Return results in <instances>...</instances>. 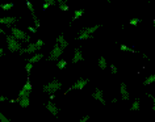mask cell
<instances>
[{
    "instance_id": "cell-1",
    "label": "cell",
    "mask_w": 155,
    "mask_h": 122,
    "mask_svg": "<svg viewBox=\"0 0 155 122\" xmlns=\"http://www.w3.org/2000/svg\"><path fill=\"white\" fill-rule=\"evenodd\" d=\"M101 28V25H92V26H86V28L80 29L78 32V36H76V40L78 41H86V40H90V38L94 37V34L97 32V30Z\"/></svg>"
},
{
    "instance_id": "cell-2",
    "label": "cell",
    "mask_w": 155,
    "mask_h": 122,
    "mask_svg": "<svg viewBox=\"0 0 155 122\" xmlns=\"http://www.w3.org/2000/svg\"><path fill=\"white\" fill-rule=\"evenodd\" d=\"M44 46H45V42H44V41H42V40H37L36 42L28 43V46L22 47L18 54H20V55H25V54H26V55H28V54L33 55V54H36V53H38V50H40V49H42Z\"/></svg>"
},
{
    "instance_id": "cell-3",
    "label": "cell",
    "mask_w": 155,
    "mask_h": 122,
    "mask_svg": "<svg viewBox=\"0 0 155 122\" xmlns=\"http://www.w3.org/2000/svg\"><path fill=\"white\" fill-rule=\"evenodd\" d=\"M5 41H7V47H8V50L11 53H20V50L24 47L21 45L20 41H17L16 38L12 36V34H9V36H5Z\"/></svg>"
},
{
    "instance_id": "cell-4",
    "label": "cell",
    "mask_w": 155,
    "mask_h": 122,
    "mask_svg": "<svg viewBox=\"0 0 155 122\" xmlns=\"http://www.w3.org/2000/svg\"><path fill=\"white\" fill-rule=\"evenodd\" d=\"M61 88H62V83L59 82V80L54 79V80H51V82L46 83V84L42 87V92L48 93V95H54V93H57Z\"/></svg>"
},
{
    "instance_id": "cell-5",
    "label": "cell",
    "mask_w": 155,
    "mask_h": 122,
    "mask_svg": "<svg viewBox=\"0 0 155 122\" xmlns=\"http://www.w3.org/2000/svg\"><path fill=\"white\" fill-rule=\"evenodd\" d=\"M11 34H12L17 41H24V42H26V43H30V36H28L24 30L12 26V28H11Z\"/></svg>"
},
{
    "instance_id": "cell-6",
    "label": "cell",
    "mask_w": 155,
    "mask_h": 122,
    "mask_svg": "<svg viewBox=\"0 0 155 122\" xmlns=\"http://www.w3.org/2000/svg\"><path fill=\"white\" fill-rule=\"evenodd\" d=\"M62 54H63V49H62L61 46H58V45H55V46L50 50L48 60H49V62H58V60L61 59Z\"/></svg>"
},
{
    "instance_id": "cell-7",
    "label": "cell",
    "mask_w": 155,
    "mask_h": 122,
    "mask_svg": "<svg viewBox=\"0 0 155 122\" xmlns=\"http://www.w3.org/2000/svg\"><path fill=\"white\" fill-rule=\"evenodd\" d=\"M33 91V85L30 82H26L24 85H22V88L20 89V92H18V97L17 98H24V97H29L30 93H32Z\"/></svg>"
},
{
    "instance_id": "cell-8",
    "label": "cell",
    "mask_w": 155,
    "mask_h": 122,
    "mask_svg": "<svg viewBox=\"0 0 155 122\" xmlns=\"http://www.w3.org/2000/svg\"><path fill=\"white\" fill-rule=\"evenodd\" d=\"M92 98H94L95 101L100 102L101 105H107V100H105V97H104V92H103V89L96 88V89L94 91V92H92Z\"/></svg>"
},
{
    "instance_id": "cell-9",
    "label": "cell",
    "mask_w": 155,
    "mask_h": 122,
    "mask_svg": "<svg viewBox=\"0 0 155 122\" xmlns=\"http://www.w3.org/2000/svg\"><path fill=\"white\" fill-rule=\"evenodd\" d=\"M90 83V80H88L87 78H82V79H78L75 83L71 85V88H70L68 91H76V89H83L86 88V85Z\"/></svg>"
},
{
    "instance_id": "cell-10",
    "label": "cell",
    "mask_w": 155,
    "mask_h": 122,
    "mask_svg": "<svg viewBox=\"0 0 155 122\" xmlns=\"http://www.w3.org/2000/svg\"><path fill=\"white\" fill-rule=\"evenodd\" d=\"M25 4H26V8L29 9L30 14H32V17H33V21H34V24H36V28H40V26H41V21H40V18L37 17L36 9H34V5H33L32 3H30V2H26Z\"/></svg>"
},
{
    "instance_id": "cell-11",
    "label": "cell",
    "mask_w": 155,
    "mask_h": 122,
    "mask_svg": "<svg viewBox=\"0 0 155 122\" xmlns=\"http://www.w3.org/2000/svg\"><path fill=\"white\" fill-rule=\"evenodd\" d=\"M120 96L124 101H129L130 100V92H129V88H127L126 83H121L120 84Z\"/></svg>"
},
{
    "instance_id": "cell-12",
    "label": "cell",
    "mask_w": 155,
    "mask_h": 122,
    "mask_svg": "<svg viewBox=\"0 0 155 122\" xmlns=\"http://www.w3.org/2000/svg\"><path fill=\"white\" fill-rule=\"evenodd\" d=\"M45 108H46V110L51 114V116H54V117H57L58 114H59V109H58V106H57V104H54L53 101H48L45 104Z\"/></svg>"
},
{
    "instance_id": "cell-13",
    "label": "cell",
    "mask_w": 155,
    "mask_h": 122,
    "mask_svg": "<svg viewBox=\"0 0 155 122\" xmlns=\"http://www.w3.org/2000/svg\"><path fill=\"white\" fill-rule=\"evenodd\" d=\"M15 22H17V17H15V16L0 17V25H7V26H11V28H12V25Z\"/></svg>"
},
{
    "instance_id": "cell-14",
    "label": "cell",
    "mask_w": 155,
    "mask_h": 122,
    "mask_svg": "<svg viewBox=\"0 0 155 122\" xmlns=\"http://www.w3.org/2000/svg\"><path fill=\"white\" fill-rule=\"evenodd\" d=\"M83 60H84V56H83V53H82V50L76 47L75 50H74V56H72L71 62H72L74 64H76V63L83 62Z\"/></svg>"
},
{
    "instance_id": "cell-15",
    "label": "cell",
    "mask_w": 155,
    "mask_h": 122,
    "mask_svg": "<svg viewBox=\"0 0 155 122\" xmlns=\"http://www.w3.org/2000/svg\"><path fill=\"white\" fill-rule=\"evenodd\" d=\"M55 45H58V46H61L62 49H64L68 46V42H67V40H66V37H64V34H59V36L57 37V40H55Z\"/></svg>"
},
{
    "instance_id": "cell-16",
    "label": "cell",
    "mask_w": 155,
    "mask_h": 122,
    "mask_svg": "<svg viewBox=\"0 0 155 122\" xmlns=\"http://www.w3.org/2000/svg\"><path fill=\"white\" fill-rule=\"evenodd\" d=\"M44 54L42 53H36V54H33L32 56H29V59H28V62L29 63H32V64H36V63H38L40 60H42L44 59Z\"/></svg>"
},
{
    "instance_id": "cell-17",
    "label": "cell",
    "mask_w": 155,
    "mask_h": 122,
    "mask_svg": "<svg viewBox=\"0 0 155 122\" xmlns=\"http://www.w3.org/2000/svg\"><path fill=\"white\" fill-rule=\"evenodd\" d=\"M57 5H58V8H59L62 12H67V11L70 9V7H68L66 0H57Z\"/></svg>"
},
{
    "instance_id": "cell-18",
    "label": "cell",
    "mask_w": 155,
    "mask_h": 122,
    "mask_svg": "<svg viewBox=\"0 0 155 122\" xmlns=\"http://www.w3.org/2000/svg\"><path fill=\"white\" fill-rule=\"evenodd\" d=\"M17 102L20 105V108L26 109L30 105V98L29 97H24V98H17Z\"/></svg>"
},
{
    "instance_id": "cell-19",
    "label": "cell",
    "mask_w": 155,
    "mask_h": 122,
    "mask_svg": "<svg viewBox=\"0 0 155 122\" xmlns=\"http://www.w3.org/2000/svg\"><path fill=\"white\" fill-rule=\"evenodd\" d=\"M130 110L131 112H138V110H141V100H139V98H135L133 101V104L130 106Z\"/></svg>"
},
{
    "instance_id": "cell-20",
    "label": "cell",
    "mask_w": 155,
    "mask_h": 122,
    "mask_svg": "<svg viewBox=\"0 0 155 122\" xmlns=\"http://www.w3.org/2000/svg\"><path fill=\"white\" fill-rule=\"evenodd\" d=\"M155 83V74H151L150 76H147V78L143 80V85H151V84H154Z\"/></svg>"
},
{
    "instance_id": "cell-21",
    "label": "cell",
    "mask_w": 155,
    "mask_h": 122,
    "mask_svg": "<svg viewBox=\"0 0 155 122\" xmlns=\"http://www.w3.org/2000/svg\"><path fill=\"white\" fill-rule=\"evenodd\" d=\"M99 67H100V70H107L108 62H107L105 56H100V58H99Z\"/></svg>"
},
{
    "instance_id": "cell-22",
    "label": "cell",
    "mask_w": 155,
    "mask_h": 122,
    "mask_svg": "<svg viewBox=\"0 0 155 122\" xmlns=\"http://www.w3.org/2000/svg\"><path fill=\"white\" fill-rule=\"evenodd\" d=\"M54 4H57V0H45V3L42 4V9L46 11V9H49L51 5Z\"/></svg>"
},
{
    "instance_id": "cell-23",
    "label": "cell",
    "mask_w": 155,
    "mask_h": 122,
    "mask_svg": "<svg viewBox=\"0 0 155 122\" xmlns=\"http://www.w3.org/2000/svg\"><path fill=\"white\" fill-rule=\"evenodd\" d=\"M57 67H58V70H64V68L67 67V60L59 59V60L57 62Z\"/></svg>"
},
{
    "instance_id": "cell-24",
    "label": "cell",
    "mask_w": 155,
    "mask_h": 122,
    "mask_svg": "<svg viewBox=\"0 0 155 122\" xmlns=\"http://www.w3.org/2000/svg\"><path fill=\"white\" fill-rule=\"evenodd\" d=\"M84 12H86L84 9H76L75 12H74V17H72V20H76V18L82 17L83 14H84Z\"/></svg>"
},
{
    "instance_id": "cell-25",
    "label": "cell",
    "mask_w": 155,
    "mask_h": 122,
    "mask_svg": "<svg viewBox=\"0 0 155 122\" xmlns=\"http://www.w3.org/2000/svg\"><path fill=\"white\" fill-rule=\"evenodd\" d=\"M15 7L13 3H8V4H0V9L3 11H11Z\"/></svg>"
},
{
    "instance_id": "cell-26",
    "label": "cell",
    "mask_w": 155,
    "mask_h": 122,
    "mask_svg": "<svg viewBox=\"0 0 155 122\" xmlns=\"http://www.w3.org/2000/svg\"><path fill=\"white\" fill-rule=\"evenodd\" d=\"M120 50L124 51V53H133L134 51L130 46H126V45H120Z\"/></svg>"
},
{
    "instance_id": "cell-27",
    "label": "cell",
    "mask_w": 155,
    "mask_h": 122,
    "mask_svg": "<svg viewBox=\"0 0 155 122\" xmlns=\"http://www.w3.org/2000/svg\"><path fill=\"white\" fill-rule=\"evenodd\" d=\"M0 122H11V120H9V118L5 116L4 113H2V112H0Z\"/></svg>"
},
{
    "instance_id": "cell-28",
    "label": "cell",
    "mask_w": 155,
    "mask_h": 122,
    "mask_svg": "<svg viewBox=\"0 0 155 122\" xmlns=\"http://www.w3.org/2000/svg\"><path fill=\"white\" fill-rule=\"evenodd\" d=\"M33 66H34V64L29 63V62H26V63H25V70H26V72H28V74H30V71L33 70Z\"/></svg>"
},
{
    "instance_id": "cell-29",
    "label": "cell",
    "mask_w": 155,
    "mask_h": 122,
    "mask_svg": "<svg viewBox=\"0 0 155 122\" xmlns=\"http://www.w3.org/2000/svg\"><path fill=\"white\" fill-rule=\"evenodd\" d=\"M109 68H110V72H112L113 75H116V74L118 72V68H117V66H116V64H110Z\"/></svg>"
},
{
    "instance_id": "cell-30",
    "label": "cell",
    "mask_w": 155,
    "mask_h": 122,
    "mask_svg": "<svg viewBox=\"0 0 155 122\" xmlns=\"http://www.w3.org/2000/svg\"><path fill=\"white\" fill-rule=\"evenodd\" d=\"M147 96L151 98V102H153V104H151V109L155 110V96H153V95H150V93H147Z\"/></svg>"
},
{
    "instance_id": "cell-31",
    "label": "cell",
    "mask_w": 155,
    "mask_h": 122,
    "mask_svg": "<svg viewBox=\"0 0 155 122\" xmlns=\"http://www.w3.org/2000/svg\"><path fill=\"white\" fill-rule=\"evenodd\" d=\"M141 22V18H131L130 20V25H138Z\"/></svg>"
},
{
    "instance_id": "cell-32",
    "label": "cell",
    "mask_w": 155,
    "mask_h": 122,
    "mask_svg": "<svg viewBox=\"0 0 155 122\" xmlns=\"http://www.w3.org/2000/svg\"><path fill=\"white\" fill-rule=\"evenodd\" d=\"M88 120H90V116H84V117L80 118L79 122H88Z\"/></svg>"
},
{
    "instance_id": "cell-33",
    "label": "cell",
    "mask_w": 155,
    "mask_h": 122,
    "mask_svg": "<svg viewBox=\"0 0 155 122\" xmlns=\"http://www.w3.org/2000/svg\"><path fill=\"white\" fill-rule=\"evenodd\" d=\"M5 101H7V97L3 96V95H0V104H2V102H5Z\"/></svg>"
},
{
    "instance_id": "cell-34",
    "label": "cell",
    "mask_w": 155,
    "mask_h": 122,
    "mask_svg": "<svg viewBox=\"0 0 155 122\" xmlns=\"http://www.w3.org/2000/svg\"><path fill=\"white\" fill-rule=\"evenodd\" d=\"M28 29H29V30H30V32H32V33H36V32H37V28H33V26H29Z\"/></svg>"
},
{
    "instance_id": "cell-35",
    "label": "cell",
    "mask_w": 155,
    "mask_h": 122,
    "mask_svg": "<svg viewBox=\"0 0 155 122\" xmlns=\"http://www.w3.org/2000/svg\"><path fill=\"white\" fill-rule=\"evenodd\" d=\"M4 55V47H0V58Z\"/></svg>"
},
{
    "instance_id": "cell-36",
    "label": "cell",
    "mask_w": 155,
    "mask_h": 122,
    "mask_svg": "<svg viewBox=\"0 0 155 122\" xmlns=\"http://www.w3.org/2000/svg\"><path fill=\"white\" fill-rule=\"evenodd\" d=\"M2 34H4V29L0 28V36H2Z\"/></svg>"
},
{
    "instance_id": "cell-37",
    "label": "cell",
    "mask_w": 155,
    "mask_h": 122,
    "mask_svg": "<svg viewBox=\"0 0 155 122\" xmlns=\"http://www.w3.org/2000/svg\"><path fill=\"white\" fill-rule=\"evenodd\" d=\"M153 25H154V26H155V20H154V21H153Z\"/></svg>"
}]
</instances>
